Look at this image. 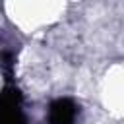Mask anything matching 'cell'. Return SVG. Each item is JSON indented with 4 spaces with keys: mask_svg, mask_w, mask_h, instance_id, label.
Wrapping results in <instances>:
<instances>
[{
    "mask_svg": "<svg viewBox=\"0 0 124 124\" xmlns=\"http://www.w3.org/2000/svg\"><path fill=\"white\" fill-rule=\"evenodd\" d=\"M99 97L105 110L114 118H124V64H110L101 78Z\"/></svg>",
    "mask_w": 124,
    "mask_h": 124,
    "instance_id": "cell-2",
    "label": "cell"
},
{
    "mask_svg": "<svg viewBox=\"0 0 124 124\" xmlns=\"http://www.w3.org/2000/svg\"><path fill=\"white\" fill-rule=\"evenodd\" d=\"M8 19L23 33H35L39 29L50 27L66 12L64 2L54 0H23V2H4Z\"/></svg>",
    "mask_w": 124,
    "mask_h": 124,
    "instance_id": "cell-1",
    "label": "cell"
}]
</instances>
